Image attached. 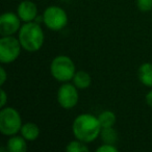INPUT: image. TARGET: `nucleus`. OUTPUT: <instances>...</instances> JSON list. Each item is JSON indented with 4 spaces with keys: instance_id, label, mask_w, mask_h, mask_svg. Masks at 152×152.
<instances>
[{
    "instance_id": "1",
    "label": "nucleus",
    "mask_w": 152,
    "mask_h": 152,
    "mask_svg": "<svg viewBox=\"0 0 152 152\" xmlns=\"http://www.w3.org/2000/svg\"><path fill=\"white\" fill-rule=\"evenodd\" d=\"M101 129L98 117L91 114L79 115L72 123V132L75 139L87 144L95 141L101 133Z\"/></svg>"
},
{
    "instance_id": "2",
    "label": "nucleus",
    "mask_w": 152,
    "mask_h": 152,
    "mask_svg": "<svg viewBox=\"0 0 152 152\" xmlns=\"http://www.w3.org/2000/svg\"><path fill=\"white\" fill-rule=\"evenodd\" d=\"M18 39L22 48L28 52H36L42 48L44 44V31L36 21L24 23L20 28Z\"/></svg>"
},
{
    "instance_id": "3",
    "label": "nucleus",
    "mask_w": 152,
    "mask_h": 152,
    "mask_svg": "<svg viewBox=\"0 0 152 152\" xmlns=\"http://www.w3.org/2000/svg\"><path fill=\"white\" fill-rule=\"evenodd\" d=\"M74 61L67 55H57L50 64V73L55 80L68 83L72 80L76 73Z\"/></svg>"
},
{
    "instance_id": "4",
    "label": "nucleus",
    "mask_w": 152,
    "mask_h": 152,
    "mask_svg": "<svg viewBox=\"0 0 152 152\" xmlns=\"http://www.w3.org/2000/svg\"><path fill=\"white\" fill-rule=\"evenodd\" d=\"M22 119L14 107H2L0 110V132L3 135H15L21 130Z\"/></svg>"
},
{
    "instance_id": "5",
    "label": "nucleus",
    "mask_w": 152,
    "mask_h": 152,
    "mask_svg": "<svg viewBox=\"0 0 152 152\" xmlns=\"http://www.w3.org/2000/svg\"><path fill=\"white\" fill-rule=\"evenodd\" d=\"M21 44L19 39L13 36L2 37L0 39V63L12 64L21 53Z\"/></svg>"
},
{
    "instance_id": "6",
    "label": "nucleus",
    "mask_w": 152,
    "mask_h": 152,
    "mask_svg": "<svg viewBox=\"0 0 152 152\" xmlns=\"http://www.w3.org/2000/svg\"><path fill=\"white\" fill-rule=\"evenodd\" d=\"M43 23L50 30L58 31L65 28L68 24V15L64 9L56 5H51L43 13Z\"/></svg>"
},
{
    "instance_id": "7",
    "label": "nucleus",
    "mask_w": 152,
    "mask_h": 152,
    "mask_svg": "<svg viewBox=\"0 0 152 152\" xmlns=\"http://www.w3.org/2000/svg\"><path fill=\"white\" fill-rule=\"evenodd\" d=\"M79 95L75 85L63 83L57 91V102L65 110H71L78 103Z\"/></svg>"
},
{
    "instance_id": "8",
    "label": "nucleus",
    "mask_w": 152,
    "mask_h": 152,
    "mask_svg": "<svg viewBox=\"0 0 152 152\" xmlns=\"http://www.w3.org/2000/svg\"><path fill=\"white\" fill-rule=\"evenodd\" d=\"M21 19L18 14L7 12L0 17V34L2 37L13 36L21 28Z\"/></svg>"
},
{
    "instance_id": "9",
    "label": "nucleus",
    "mask_w": 152,
    "mask_h": 152,
    "mask_svg": "<svg viewBox=\"0 0 152 152\" xmlns=\"http://www.w3.org/2000/svg\"><path fill=\"white\" fill-rule=\"evenodd\" d=\"M17 14L21 21L24 23L32 22L36 20L37 16H38V7H37L36 3L30 0H24L18 5Z\"/></svg>"
},
{
    "instance_id": "10",
    "label": "nucleus",
    "mask_w": 152,
    "mask_h": 152,
    "mask_svg": "<svg viewBox=\"0 0 152 152\" xmlns=\"http://www.w3.org/2000/svg\"><path fill=\"white\" fill-rule=\"evenodd\" d=\"M7 149L10 152H25L27 150L26 140L22 135H12L7 143Z\"/></svg>"
},
{
    "instance_id": "11",
    "label": "nucleus",
    "mask_w": 152,
    "mask_h": 152,
    "mask_svg": "<svg viewBox=\"0 0 152 152\" xmlns=\"http://www.w3.org/2000/svg\"><path fill=\"white\" fill-rule=\"evenodd\" d=\"M139 79L145 87L152 88V64L144 63L139 68Z\"/></svg>"
},
{
    "instance_id": "12",
    "label": "nucleus",
    "mask_w": 152,
    "mask_h": 152,
    "mask_svg": "<svg viewBox=\"0 0 152 152\" xmlns=\"http://www.w3.org/2000/svg\"><path fill=\"white\" fill-rule=\"evenodd\" d=\"M20 132H21V135L26 141L32 142V141H36L39 137V135H40V128L34 123L28 122L22 125Z\"/></svg>"
},
{
    "instance_id": "13",
    "label": "nucleus",
    "mask_w": 152,
    "mask_h": 152,
    "mask_svg": "<svg viewBox=\"0 0 152 152\" xmlns=\"http://www.w3.org/2000/svg\"><path fill=\"white\" fill-rule=\"evenodd\" d=\"M73 83L77 89L85 90L91 86L92 77L88 72L86 71H77L73 77Z\"/></svg>"
},
{
    "instance_id": "14",
    "label": "nucleus",
    "mask_w": 152,
    "mask_h": 152,
    "mask_svg": "<svg viewBox=\"0 0 152 152\" xmlns=\"http://www.w3.org/2000/svg\"><path fill=\"white\" fill-rule=\"evenodd\" d=\"M98 119H99V122L101 124L102 128L114 127L117 121L116 114L114 112H112V110H103L102 113H100V115L98 116Z\"/></svg>"
},
{
    "instance_id": "15",
    "label": "nucleus",
    "mask_w": 152,
    "mask_h": 152,
    "mask_svg": "<svg viewBox=\"0 0 152 152\" xmlns=\"http://www.w3.org/2000/svg\"><path fill=\"white\" fill-rule=\"evenodd\" d=\"M101 140L103 143L106 144H112L115 145L118 141V132L114 129V127H106V128L101 129V133H100Z\"/></svg>"
},
{
    "instance_id": "16",
    "label": "nucleus",
    "mask_w": 152,
    "mask_h": 152,
    "mask_svg": "<svg viewBox=\"0 0 152 152\" xmlns=\"http://www.w3.org/2000/svg\"><path fill=\"white\" fill-rule=\"evenodd\" d=\"M89 150L90 149L87 146V143L77 139L71 141L66 147V151L68 152H88Z\"/></svg>"
},
{
    "instance_id": "17",
    "label": "nucleus",
    "mask_w": 152,
    "mask_h": 152,
    "mask_svg": "<svg viewBox=\"0 0 152 152\" xmlns=\"http://www.w3.org/2000/svg\"><path fill=\"white\" fill-rule=\"evenodd\" d=\"M137 9L143 13H148L152 10V0H137Z\"/></svg>"
},
{
    "instance_id": "18",
    "label": "nucleus",
    "mask_w": 152,
    "mask_h": 152,
    "mask_svg": "<svg viewBox=\"0 0 152 152\" xmlns=\"http://www.w3.org/2000/svg\"><path fill=\"white\" fill-rule=\"evenodd\" d=\"M97 152H118V148L115 145L112 144H106L104 143L103 145L99 146V147L96 149Z\"/></svg>"
},
{
    "instance_id": "19",
    "label": "nucleus",
    "mask_w": 152,
    "mask_h": 152,
    "mask_svg": "<svg viewBox=\"0 0 152 152\" xmlns=\"http://www.w3.org/2000/svg\"><path fill=\"white\" fill-rule=\"evenodd\" d=\"M0 97H1V100H0V107L2 108V107H4V105L7 102V92H5L3 89H1V91H0Z\"/></svg>"
},
{
    "instance_id": "20",
    "label": "nucleus",
    "mask_w": 152,
    "mask_h": 152,
    "mask_svg": "<svg viewBox=\"0 0 152 152\" xmlns=\"http://www.w3.org/2000/svg\"><path fill=\"white\" fill-rule=\"evenodd\" d=\"M7 72H5V69L3 67H0V85L3 86L4 83L7 81Z\"/></svg>"
},
{
    "instance_id": "21",
    "label": "nucleus",
    "mask_w": 152,
    "mask_h": 152,
    "mask_svg": "<svg viewBox=\"0 0 152 152\" xmlns=\"http://www.w3.org/2000/svg\"><path fill=\"white\" fill-rule=\"evenodd\" d=\"M146 103L152 107V90H150L147 94H146Z\"/></svg>"
}]
</instances>
